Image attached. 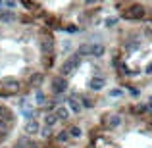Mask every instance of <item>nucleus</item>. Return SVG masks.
<instances>
[{"instance_id": "f257e3e1", "label": "nucleus", "mask_w": 152, "mask_h": 148, "mask_svg": "<svg viewBox=\"0 0 152 148\" xmlns=\"http://www.w3.org/2000/svg\"><path fill=\"white\" fill-rule=\"evenodd\" d=\"M79 63H81V56L75 52L71 58H67L66 62L62 63V67H60V75H62V77H69V75H73L75 69L79 67Z\"/></svg>"}, {"instance_id": "f03ea898", "label": "nucleus", "mask_w": 152, "mask_h": 148, "mask_svg": "<svg viewBox=\"0 0 152 148\" xmlns=\"http://www.w3.org/2000/svg\"><path fill=\"white\" fill-rule=\"evenodd\" d=\"M67 90V81H66V77H62V75H58V77H54L52 79V93L54 94H64Z\"/></svg>"}, {"instance_id": "7ed1b4c3", "label": "nucleus", "mask_w": 152, "mask_h": 148, "mask_svg": "<svg viewBox=\"0 0 152 148\" xmlns=\"http://www.w3.org/2000/svg\"><path fill=\"white\" fill-rule=\"evenodd\" d=\"M123 17H127V19H141V17H145V8H142L141 4H135V6H131L129 10L123 14Z\"/></svg>"}, {"instance_id": "20e7f679", "label": "nucleus", "mask_w": 152, "mask_h": 148, "mask_svg": "<svg viewBox=\"0 0 152 148\" xmlns=\"http://www.w3.org/2000/svg\"><path fill=\"white\" fill-rule=\"evenodd\" d=\"M0 87L6 89V90H18L19 89V81L14 79V77H4L2 81H0Z\"/></svg>"}, {"instance_id": "39448f33", "label": "nucleus", "mask_w": 152, "mask_h": 148, "mask_svg": "<svg viewBox=\"0 0 152 148\" xmlns=\"http://www.w3.org/2000/svg\"><path fill=\"white\" fill-rule=\"evenodd\" d=\"M89 87H91V90H102L104 87H106V79L102 77V75H96V77H93L91 79V83H89Z\"/></svg>"}, {"instance_id": "423d86ee", "label": "nucleus", "mask_w": 152, "mask_h": 148, "mask_svg": "<svg viewBox=\"0 0 152 148\" xmlns=\"http://www.w3.org/2000/svg\"><path fill=\"white\" fill-rule=\"evenodd\" d=\"M25 133H27V137L29 135H37V133H41V125H39V121L37 119H29V121L25 123Z\"/></svg>"}, {"instance_id": "0eeeda50", "label": "nucleus", "mask_w": 152, "mask_h": 148, "mask_svg": "<svg viewBox=\"0 0 152 148\" xmlns=\"http://www.w3.org/2000/svg\"><path fill=\"white\" fill-rule=\"evenodd\" d=\"M104 125H106L108 129H115V127L121 125V117H119V115H106Z\"/></svg>"}, {"instance_id": "6e6552de", "label": "nucleus", "mask_w": 152, "mask_h": 148, "mask_svg": "<svg viewBox=\"0 0 152 148\" xmlns=\"http://www.w3.org/2000/svg\"><path fill=\"white\" fill-rule=\"evenodd\" d=\"M0 21L2 23H14V21H18V15L12 10H2L0 12Z\"/></svg>"}, {"instance_id": "1a4fd4ad", "label": "nucleus", "mask_w": 152, "mask_h": 148, "mask_svg": "<svg viewBox=\"0 0 152 148\" xmlns=\"http://www.w3.org/2000/svg\"><path fill=\"white\" fill-rule=\"evenodd\" d=\"M15 148H37V144L25 135V137H19L18 141H15Z\"/></svg>"}, {"instance_id": "9d476101", "label": "nucleus", "mask_w": 152, "mask_h": 148, "mask_svg": "<svg viewBox=\"0 0 152 148\" xmlns=\"http://www.w3.org/2000/svg\"><path fill=\"white\" fill-rule=\"evenodd\" d=\"M52 46H54L52 37H42V41H41V50H42V52H52Z\"/></svg>"}, {"instance_id": "9b49d317", "label": "nucleus", "mask_w": 152, "mask_h": 148, "mask_svg": "<svg viewBox=\"0 0 152 148\" xmlns=\"http://www.w3.org/2000/svg\"><path fill=\"white\" fill-rule=\"evenodd\" d=\"M54 114L58 115V119H60V121H66V119H69V110H67V108H64V106L56 108V112H54Z\"/></svg>"}, {"instance_id": "f8f14e48", "label": "nucleus", "mask_w": 152, "mask_h": 148, "mask_svg": "<svg viewBox=\"0 0 152 148\" xmlns=\"http://www.w3.org/2000/svg\"><path fill=\"white\" fill-rule=\"evenodd\" d=\"M58 121H60V119H58V115H56V114H50V112H48V114L45 115V125L46 127H54Z\"/></svg>"}, {"instance_id": "ddd939ff", "label": "nucleus", "mask_w": 152, "mask_h": 148, "mask_svg": "<svg viewBox=\"0 0 152 148\" xmlns=\"http://www.w3.org/2000/svg\"><path fill=\"white\" fill-rule=\"evenodd\" d=\"M77 54L81 56V58L83 56H93V44H81L77 48Z\"/></svg>"}, {"instance_id": "4468645a", "label": "nucleus", "mask_w": 152, "mask_h": 148, "mask_svg": "<svg viewBox=\"0 0 152 148\" xmlns=\"http://www.w3.org/2000/svg\"><path fill=\"white\" fill-rule=\"evenodd\" d=\"M67 106H69V110L73 112V114H79V112L83 110V106H81V104H79L75 98H69V100H67Z\"/></svg>"}, {"instance_id": "2eb2a0df", "label": "nucleus", "mask_w": 152, "mask_h": 148, "mask_svg": "<svg viewBox=\"0 0 152 148\" xmlns=\"http://www.w3.org/2000/svg\"><path fill=\"white\" fill-rule=\"evenodd\" d=\"M56 141H58V142H69L71 141L69 131H60V133L56 135Z\"/></svg>"}, {"instance_id": "dca6fc26", "label": "nucleus", "mask_w": 152, "mask_h": 148, "mask_svg": "<svg viewBox=\"0 0 152 148\" xmlns=\"http://www.w3.org/2000/svg\"><path fill=\"white\" fill-rule=\"evenodd\" d=\"M67 131H69L71 139H79V137H81V135H83L81 127H77V125H71V127H69V129H67Z\"/></svg>"}, {"instance_id": "f3484780", "label": "nucleus", "mask_w": 152, "mask_h": 148, "mask_svg": "<svg viewBox=\"0 0 152 148\" xmlns=\"http://www.w3.org/2000/svg\"><path fill=\"white\" fill-rule=\"evenodd\" d=\"M104 52H106V50H104L102 44H93V56H94V58H102Z\"/></svg>"}, {"instance_id": "a211bd4d", "label": "nucleus", "mask_w": 152, "mask_h": 148, "mask_svg": "<svg viewBox=\"0 0 152 148\" xmlns=\"http://www.w3.org/2000/svg\"><path fill=\"white\" fill-rule=\"evenodd\" d=\"M29 83H31L33 87H41V83H42V75H41V73H35V75H31Z\"/></svg>"}, {"instance_id": "6ab92c4d", "label": "nucleus", "mask_w": 152, "mask_h": 148, "mask_svg": "<svg viewBox=\"0 0 152 148\" xmlns=\"http://www.w3.org/2000/svg\"><path fill=\"white\" fill-rule=\"evenodd\" d=\"M8 129H10V123L0 121V137H6V135H8Z\"/></svg>"}, {"instance_id": "aec40b11", "label": "nucleus", "mask_w": 152, "mask_h": 148, "mask_svg": "<svg viewBox=\"0 0 152 148\" xmlns=\"http://www.w3.org/2000/svg\"><path fill=\"white\" fill-rule=\"evenodd\" d=\"M35 100H37L39 106H42V104H45V94H42L41 90H37V93H35Z\"/></svg>"}, {"instance_id": "412c9836", "label": "nucleus", "mask_w": 152, "mask_h": 148, "mask_svg": "<svg viewBox=\"0 0 152 148\" xmlns=\"http://www.w3.org/2000/svg\"><path fill=\"white\" fill-rule=\"evenodd\" d=\"M110 96L112 98H119V96H123V90L121 89H114V90H110Z\"/></svg>"}, {"instance_id": "4be33fe9", "label": "nucleus", "mask_w": 152, "mask_h": 148, "mask_svg": "<svg viewBox=\"0 0 152 148\" xmlns=\"http://www.w3.org/2000/svg\"><path fill=\"white\" fill-rule=\"evenodd\" d=\"M41 135H42L45 139H46V137H50V135H52V127H46V125H45V127L41 129Z\"/></svg>"}, {"instance_id": "5701e85b", "label": "nucleus", "mask_w": 152, "mask_h": 148, "mask_svg": "<svg viewBox=\"0 0 152 148\" xmlns=\"http://www.w3.org/2000/svg\"><path fill=\"white\" fill-rule=\"evenodd\" d=\"M104 23H106V27H114L115 23H118V17H106Z\"/></svg>"}, {"instance_id": "b1692460", "label": "nucleus", "mask_w": 152, "mask_h": 148, "mask_svg": "<svg viewBox=\"0 0 152 148\" xmlns=\"http://www.w3.org/2000/svg\"><path fill=\"white\" fill-rule=\"evenodd\" d=\"M137 46H139V42L131 41V42H127V44H125V50H137Z\"/></svg>"}, {"instance_id": "393cba45", "label": "nucleus", "mask_w": 152, "mask_h": 148, "mask_svg": "<svg viewBox=\"0 0 152 148\" xmlns=\"http://www.w3.org/2000/svg\"><path fill=\"white\" fill-rule=\"evenodd\" d=\"M148 110V106H145V104H139L137 108H135V112H146Z\"/></svg>"}, {"instance_id": "a878e982", "label": "nucleus", "mask_w": 152, "mask_h": 148, "mask_svg": "<svg viewBox=\"0 0 152 148\" xmlns=\"http://www.w3.org/2000/svg\"><path fill=\"white\" fill-rule=\"evenodd\" d=\"M83 106L85 108H93V102H91L89 98H83Z\"/></svg>"}, {"instance_id": "bb28decb", "label": "nucleus", "mask_w": 152, "mask_h": 148, "mask_svg": "<svg viewBox=\"0 0 152 148\" xmlns=\"http://www.w3.org/2000/svg\"><path fill=\"white\" fill-rule=\"evenodd\" d=\"M146 73H152V62L148 63V66H146Z\"/></svg>"}, {"instance_id": "cd10ccee", "label": "nucleus", "mask_w": 152, "mask_h": 148, "mask_svg": "<svg viewBox=\"0 0 152 148\" xmlns=\"http://www.w3.org/2000/svg\"><path fill=\"white\" fill-rule=\"evenodd\" d=\"M148 108H152V96L148 98Z\"/></svg>"}, {"instance_id": "c85d7f7f", "label": "nucleus", "mask_w": 152, "mask_h": 148, "mask_svg": "<svg viewBox=\"0 0 152 148\" xmlns=\"http://www.w3.org/2000/svg\"><path fill=\"white\" fill-rule=\"evenodd\" d=\"M85 2H87V4H93V2H96V0H85Z\"/></svg>"}, {"instance_id": "c756f323", "label": "nucleus", "mask_w": 152, "mask_h": 148, "mask_svg": "<svg viewBox=\"0 0 152 148\" xmlns=\"http://www.w3.org/2000/svg\"><path fill=\"white\" fill-rule=\"evenodd\" d=\"M48 148H58V146H48Z\"/></svg>"}, {"instance_id": "7c9ffc66", "label": "nucleus", "mask_w": 152, "mask_h": 148, "mask_svg": "<svg viewBox=\"0 0 152 148\" xmlns=\"http://www.w3.org/2000/svg\"><path fill=\"white\" fill-rule=\"evenodd\" d=\"M0 4H4V0H0Z\"/></svg>"}, {"instance_id": "2f4dec72", "label": "nucleus", "mask_w": 152, "mask_h": 148, "mask_svg": "<svg viewBox=\"0 0 152 148\" xmlns=\"http://www.w3.org/2000/svg\"><path fill=\"white\" fill-rule=\"evenodd\" d=\"M0 112H2V110H0Z\"/></svg>"}]
</instances>
